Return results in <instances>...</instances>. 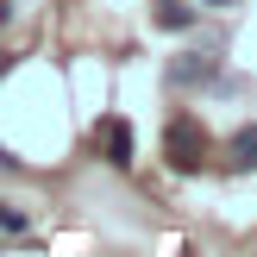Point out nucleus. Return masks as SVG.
Listing matches in <instances>:
<instances>
[{
  "mask_svg": "<svg viewBox=\"0 0 257 257\" xmlns=\"http://www.w3.org/2000/svg\"><path fill=\"white\" fill-rule=\"evenodd\" d=\"M207 7H226V0H207Z\"/></svg>",
  "mask_w": 257,
  "mask_h": 257,
  "instance_id": "8",
  "label": "nucleus"
},
{
  "mask_svg": "<svg viewBox=\"0 0 257 257\" xmlns=\"http://www.w3.org/2000/svg\"><path fill=\"white\" fill-rule=\"evenodd\" d=\"M226 170H232V176H251L257 170V125H238V132L226 138Z\"/></svg>",
  "mask_w": 257,
  "mask_h": 257,
  "instance_id": "2",
  "label": "nucleus"
},
{
  "mask_svg": "<svg viewBox=\"0 0 257 257\" xmlns=\"http://www.w3.org/2000/svg\"><path fill=\"white\" fill-rule=\"evenodd\" d=\"M207 75H213V63H207V57H195V63H182V69H176V82L188 88V82H207Z\"/></svg>",
  "mask_w": 257,
  "mask_h": 257,
  "instance_id": "5",
  "label": "nucleus"
},
{
  "mask_svg": "<svg viewBox=\"0 0 257 257\" xmlns=\"http://www.w3.org/2000/svg\"><path fill=\"white\" fill-rule=\"evenodd\" d=\"M0 170H13V157H7V151H0Z\"/></svg>",
  "mask_w": 257,
  "mask_h": 257,
  "instance_id": "7",
  "label": "nucleus"
},
{
  "mask_svg": "<svg viewBox=\"0 0 257 257\" xmlns=\"http://www.w3.org/2000/svg\"><path fill=\"white\" fill-rule=\"evenodd\" d=\"M19 226H25V213H19V207H0V232H19Z\"/></svg>",
  "mask_w": 257,
  "mask_h": 257,
  "instance_id": "6",
  "label": "nucleus"
},
{
  "mask_svg": "<svg viewBox=\"0 0 257 257\" xmlns=\"http://www.w3.org/2000/svg\"><path fill=\"white\" fill-rule=\"evenodd\" d=\"M157 25H163V32H188V25H195V13H188L182 0H157Z\"/></svg>",
  "mask_w": 257,
  "mask_h": 257,
  "instance_id": "4",
  "label": "nucleus"
},
{
  "mask_svg": "<svg viewBox=\"0 0 257 257\" xmlns=\"http://www.w3.org/2000/svg\"><path fill=\"white\" fill-rule=\"evenodd\" d=\"M100 151H107L113 170H125V163H132V125L125 119H100Z\"/></svg>",
  "mask_w": 257,
  "mask_h": 257,
  "instance_id": "3",
  "label": "nucleus"
},
{
  "mask_svg": "<svg viewBox=\"0 0 257 257\" xmlns=\"http://www.w3.org/2000/svg\"><path fill=\"white\" fill-rule=\"evenodd\" d=\"M163 151H170V170H182V176H195V170H201V157H207V132H201L195 113H176V119H170Z\"/></svg>",
  "mask_w": 257,
  "mask_h": 257,
  "instance_id": "1",
  "label": "nucleus"
}]
</instances>
